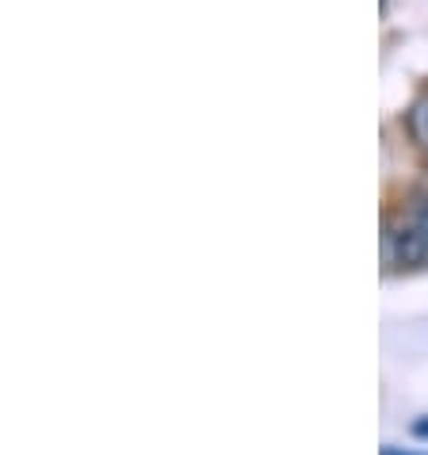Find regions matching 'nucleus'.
Returning <instances> with one entry per match:
<instances>
[{
  "instance_id": "obj_1",
  "label": "nucleus",
  "mask_w": 428,
  "mask_h": 455,
  "mask_svg": "<svg viewBox=\"0 0 428 455\" xmlns=\"http://www.w3.org/2000/svg\"><path fill=\"white\" fill-rule=\"evenodd\" d=\"M386 268H428V199H417L398 222L383 230Z\"/></svg>"
},
{
  "instance_id": "obj_2",
  "label": "nucleus",
  "mask_w": 428,
  "mask_h": 455,
  "mask_svg": "<svg viewBox=\"0 0 428 455\" xmlns=\"http://www.w3.org/2000/svg\"><path fill=\"white\" fill-rule=\"evenodd\" d=\"M406 131H409L413 142L428 154V92L413 100V108L406 111Z\"/></svg>"
},
{
  "instance_id": "obj_3",
  "label": "nucleus",
  "mask_w": 428,
  "mask_h": 455,
  "mask_svg": "<svg viewBox=\"0 0 428 455\" xmlns=\"http://www.w3.org/2000/svg\"><path fill=\"white\" fill-rule=\"evenodd\" d=\"M413 436L428 440V417H421V421H413Z\"/></svg>"
},
{
  "instance_id": "obj_4",
  "label": "nucleus",
  "mask_w": 428,
  "mask_h": 455,
  "mask_svg": "<svg viewBox=\"0 0 428 455\" xmlns=\"http://www.w3.org/2000/svg\"><path fill=\"white\" fill-rule=\"evenodd\" d=\"M379 455H409V451H398V448H394V444H386V448H383V451H379Z\"/></svg>"
}]
</instances>
